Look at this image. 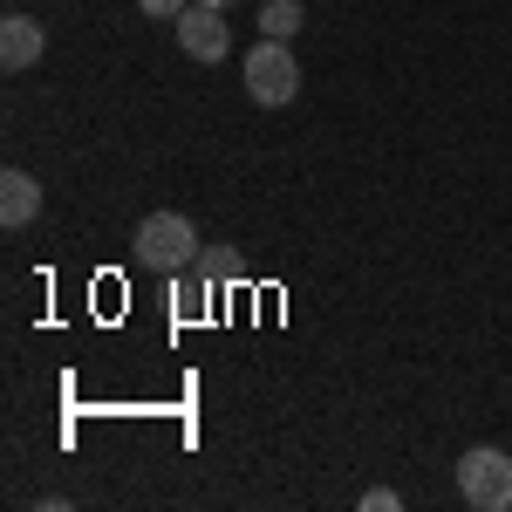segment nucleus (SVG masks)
I'll return each instance as SVG.
<instances>
[{
	"instance_id": "1",
	"label": "nucleus",
	"mask_w": 512,
	"mask_h": 512,
	"mask_svg": "<svg viewBox=\"0 0 512 512\" xmlns=\"http://www.w3.org/2000/svg\"><path fill=\"white\" fill-rule=\"evenodd\" d=\"M130 253H137L151 274H192L198 267V226L185 212H151V219H137Z\"/></svg>"
},
{
	"instance_id": "2",
	"label": "nucleus",
	"mask_w": 512,
	"mask_h": 512,
	"mask_svg": "<svg viewBox=\"0 0 512 512\" xmlns=\"http://www.w3.org/2000/svg\"><path fill=\"white\" fill-rule=\"evenodd\" d=\"M246 96L260 103V110H287L294 96H301V62H294V48L274 35H260L253 48H246Z\"/></svg>"
},
{
	"instance_id": "3",
	"label": "nucleus",
	"mask_w": 512,
	"mask_h": 512,
	"mask_svg": "<svg viewBox=\"0 0 512 512\" xmlns=\"http://www.w3.org/2000/svg\"><path fill=\"white\" fill-rule=\"evenodd\" d=\"M458 499L472 512H512V458L499 444H472L458 458Z\"/></svg>"
},
{
	"instance_id": "4",
	"label": "nucleus",
	"mask_w": 512,
	"mask_h": 512,
	"mask_svg": "<svg viewBox=\"0 0 512 512\" xmlns=\"http://www.w3.org/2000/svg\"><path fill=\"white\" fill-rule=\"evenodd\" d=\"M219 14H226V7H205V0H192V7L171 21V28H178V48H185L192 62H205V69H212V62H226V48H233V28H226Z\"/></svg>"
},
{
	"instance_id": "5",
	"label": "nucleus",
	"mask_w": 512,
	"mask_h": 512,
	"mask_svg": "<svg viewBox=\"0 0 512 512\" xmlns=\"http://www.w3.org/2000/svg\"><path fill=\"white\" fill-rule=\"evenodd\" d=\"M41 48H48V28H41L35 14H7V21H0V69H7V76L35 69Z\"/></svg>"
},
{
	"instance_id": "6",
	"label": "nucleus",
	"mask_w": 512,
	"mask_h": 512,
	"mask_svg": "<svg viewBox=\"0 0 512 512\" xmlns=\"http://www.w3.org/2000/svg\"><path fill=\"white\" fill-rule=\"evenodd\" d=\"M35 212H41V178L21 171V164H7L0 171V226L21 233V226H35Z\"/></svg>"
},
{
	"instance_id": "7",
	"label": "nucleus",
	"mask_w": 512,
	"mask_h": 512,
	"mask_svg": "<svg viewBox=\"0 0 512 512\" xmlns=\"http://www.w3.org/2000/svg\"><path fill=\"white\" fill-rule=\"evenodd\" d=\"M198 274L219 280V287H239V280H246V260H239L233 246H205V253H198Z\"/></svg>"
},
{
	"instance_id": "8",
	"label": "nucleus",
	"mask_w": 512,
	"mask_h": 512,
	"mask_svg": "<svg viewBox=\"0 0 512 512\" xmlns=\"http://www.w3.org/2000/svg\"><path fill=\"white\" fill-rule=\"evenodd\" d=\"M260 35L294 41L301 35V0H267V7H260Z\"/></svg>"
},
{
	"instance_id": "9",
	"label": "nucleus",
	"mask_w": 512,
	"mask_h": 512,
	"mask_svg": "<svg viewBox=\"0 0 512 512\" xmlns=\"http://www.w3.org/2000/svg\"><path fill=\"white\" fill-rule=\"evenodd\" d=\"M403 506V492H390V485H369V492H362V512H396Z\"/></svg>"
},
{
	"instance_id": "10",
	"label": "nucleus",
	"mask_w": 512,
	"mask_h": 512,
	"mask_svg": "<svg viewBox=\"0 0 512 512\" xmlns=\"http://www.w3.org/2000/svg\"><path fill=\"white\" fill-rule=\"evenodd\" d=\"M137 7H144V14H151V21H178V14H185V7H192V0H137Z\"/></svg>"
},
{
	"instance_id": "11",
	"label": "nucleus",
	"mask_w": 512,
	"mask_h": 512,
	"mask_svg": "<svg viewBox=\"0 0 512 512\" xmlns=\"http://www.w3.org/2000/svg\"><path fill=\"white\" fill-rule=\"evenodd\" d=\"M205 7H233V0H205Z\"/></svg>"
}]
</instances>
